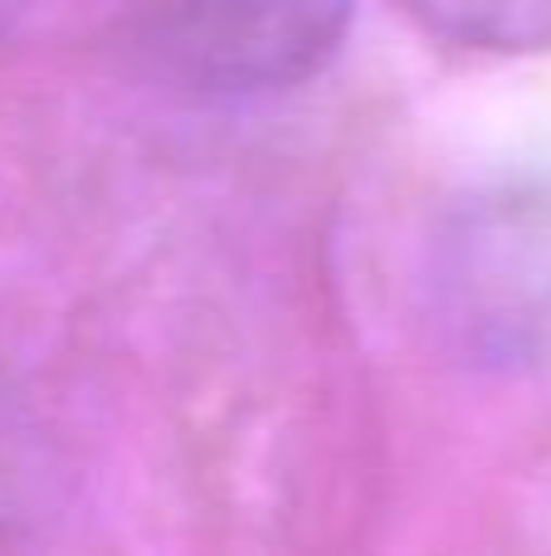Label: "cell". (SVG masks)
I'll return each mask as SVG.
<instances>
[{
	"mask_svg": "<svg viewBox=\"0 0 551 556\" xmlns=\"http://www.w3.org/2000/svg\"><path fill=\"white\" fill-rule=\"evenodd\" d=\"M425 303L454 356L494 376L551 371V181L478 186L439 215Z\"/></svg>",
	"mask_w": 551,
	"mask_h": 556,
	"instance_id": "6da1fadb",
	"label": "cell"
},
{
	"mask_svg": "<svg viewBox=\"0 0 551 556\" xmlns=\"http://www.w3.org/2000/svg\"><path fill=\"white\" fill-rule=\"evenodd\" d=\"M351 0H137L127 54L152 84L195 103L303 88L342 54Z\"/></svg>",
	"mask_w": 551,
	"mask_h": 556,
	"instance_id": "7a4b0ae2",
	"label": "cell"
},
{
	"mask_svg": "<svg viewBox=\"0 0 551 556\" xmlns=\"http://www.w3.org/2000/svg\"><path fill=\"white\" fill-rule=\"evenodd\" d=\"M430 39L478 54H542L551 49V0H400Z\"/></svg>",
	"mask_w": 551,
	"mask_h": 556,
	"instance_id": "3957f363",
	"label": "cell"
},
{
	"mask_svg": "<svg viewBox=\"0 0 551 556\" xmlns=\"http://www.w3.org/2000/svg\"><path fill=\"white\" fill-rule=\"evenodd\" d=\"M25 5H29V0H0V25H10V20H15Z\"/></svg>",
	"mask_w": 551,
	"mask_h": 556,
	"instance_id": "277c9868",
	"label": "cell"
}]
</instances>
